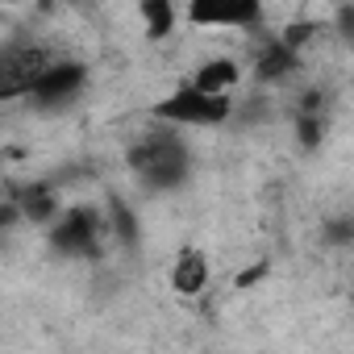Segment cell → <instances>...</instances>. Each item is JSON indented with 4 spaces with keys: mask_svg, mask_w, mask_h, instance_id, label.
<instances>
[{
    "mask_svg": "<svg viewBox=\"0 0 354 354\" xmlns=\"http://www.w3.org/2000/svg\"><path fill=\"white\" fill-rule=\"evenodd\" d=\"M100 238H104V217H100L96 209H67V213H59V217L50 221V242H55V250H63V254H71V259L96 254Z\"/></svg>",
    "mask_w": 354,
    "mask_h": 354,
    "instance_id": "5b68a950",
    "label": "cell"
},
{
    "mask_svg": "<svg viewBox=\"0 0 354 354\" xmlns=\"http://www.w3.org/2000/svg\"><path fill=\"white\" fill-rule=\"evenodd\" d=\"M138 17H142V30H146L150 42L171 38V30L180 26V9H175V0H138Z\"/></svg>",
    "mask_w": 354,
    "mask_h": 354,
    "instance_id": "ba28073f",
    "label": "cell"
},
{
    "mask_svg": "<svg viewBox=\"0 0 354 354\" xmlns=\"http://www.w3.org/2000/svg\"><path fill=\"white\" fill-rule=\"evenodd\" d=\"M230 113H234V96L205 92L192 80H184L180 88H171L154 104V121L158 125H175V129H213V125L230 121Z\"/></svg>",
    "mask_w": 354,
    "mask_h": 354,
    "instance_id": "7a4b0ae2",
    "label": "cell"
},
{
    "mask_svg": "<svg viewBox=\"0 0 354 354\" xmlns=\"http://www.w3.org/2000/svg\"><path fill=\"white\" fill-rule=\"evenodd\" d=\"M129 167L133 175L146 184V188H175L188 175V146L180 142V133H175V125H162L154 133H146L133 154H129Z\"/></svg>",
    "mask_w": 354,
    "mask_h": 354,
    "instance_id": "6da1fadb",
    "label": "cell"
},
{
    "mask_svg": "<svg viewBox=\"0 0 354 354\" xmlns=\"http://www.w3.org/2000/svg\"><path fill=\"white\" fill-rule=\"evenodd\" d=\"M325 238H329L333 246H346V242H354V217H337V221H329Z\"/></svg>",
    "mask_w": 354,
    "mask_h": 354,
    "instance_id": "9c48e42d",
    "label": "cell"
},
{
    "mask_svg": "<svg viewBox=\"0 0 354 354\" xmlns=\"http://www.w3.org/2000/svg\"><path fill=\"white\" fill-rule=\"evenodd\" d=\"M88 88V67L75 59H46L42 71L30 80L26 100L42 113H63L67 104H75Z\"/></svg>",
    "mask_w": 354,
    "mask_h": 354,
    "instance_id": "3957f363",
    "label": "cell"
},
{
    "mask_svg": "<svg viewBox=\"0 0 354 354\" xmlns=\"http://www.w3.org/2000/svg\"><path fill=\"white\" fill-rule=\"evenodd\" d=\"M5 5H13V9H17V5H50V0H5Z\"/></svg>",
    "mask_w": 354,
    "mask_h": 354,
    "instance_id": "30bf717a",
    "label": "cell"
},
{
    "mask_svg": "<svg viewBox=\"0 0 354 354\" xmlns=\"http://www.w3.org/2000/svg\"><path fill=\"white\" fill-rule=\"evenodd\" d=\"M192 84H201L205 92H217V96H234L242 84V63L230 55H213L192 71Z\"/></svg>",
    "mask_w": 354,
    "mask_h": 354,
    "instance_id": "52a82bcc",
    "label": "cell"
},
{
    "mask_svg": "<svg viewBox=\"0 0 354 354\" xmlns=\"http://www.w3.org/2000/svg\"><path fill=\"white\" fill-rule=\"evenodd\" d=\"M213 271H209V259L196 250V246H184L171 263V292L175 296H201L209 288Z\"/></svg>",
    "mask_w": 354,
    "mask_h": 354,
    "instance_id": "8992f818",
    "label": "cell"
},
{
    "mask_svg": "<svg viewBox=\"0 0 354 354\" xmlns=\"http://www.w3.org/2000/svg\"><path fill=\"white\" fill-rule=\"evenodd\" d=\"M184 17L196 30H259L263 0H188Z\"/></svg>",
    "mask_w": 354,
    "mask_h": 354,
    "instance_id": "277c9868",
    "label": "cell"
}]
</instances>
